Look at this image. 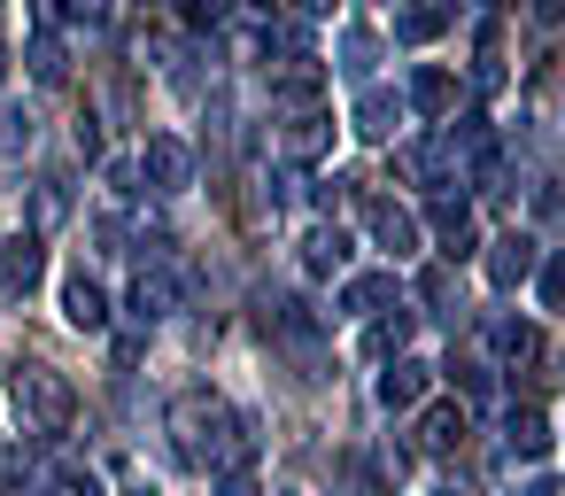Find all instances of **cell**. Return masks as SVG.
I'll use <instances>...</instances> for the list:
<instances>
[{
    "label": "cell",
    "mask_w": 565,
    "mask_h": 496,
    "mask_svg": "<svg viewBox=\"0 0 565 496\" xmlns=\"http://www.w3.org/2000/svg\"><path fill=\"white\" fill-rule=\"evenodd\" d=\"M534 218H565V179H542L534 187Z\"/></svg>",
    "instance_id": "34"
},
{
    "label": "cell",
    "mask_w": 565,
    "mask_h": 496,
    "mask_svg": "<svg viewBox=\"0 0 565 496\" xmlns=\"http://www.w3.org/2000/svg\"><path fill=\"white\" fill-rule=\"evenodd\" d=\"M503 442H511V457H550V411L542 403H511L503 411Z\"/></svg>",
    "instance_id": "17"
},
{
    "label": "cell",
    "mask_w": 565,
    "mask_h": 496,
    "mask_svg": "<svg viewBox=\"0 0 565 496\" xmlns=\"http://www.w3.org/2000/svg\"><path fill=\"white\" fill-rule=\"evenodd\" d=\"M488 349L511 357V365H534V357H542V334H534L526 318H488Z\"/></svg>",
    "instance_id": "24"
},
{
    "label": "cell",
    "mask_w": 565,
    "mask_h": 496,
    "mask_svg": "<svg viewBox=\"0 0 565 496\" xmlns=\"http://www.w3.org/2000/svg\"><path fill=\"white\" fill-rule=\"evenodd\" d=\"M32 17L47 32H102L117 17V0H32Z\"/></svg>",
    "instance_id": "15"
},
{
    "label": "cell",
    "mask_w": 565,
    "mask_h": 496,
    "mask_svg": "<svg viewBox=\"0 0 565 496\" xmlns=\"http://www.w3.org/2000/svg\"><path fill=\"white\" fill-rule=\"evenodd\" d=\"M24 71H32L40 86H71V48H63L55 32H32V40H24Z\"/></svg>",
    "instance_id": "22"
},
{
    "label": "cell",
    "mask_w": 565,
    "mask_h": 496,
    "mask_svg": "<svg viewBox=\"0 0 565 496\" xmlns=\"http://www.w3.org/2000/svg\"><path fill=\"white\" fill-rule=\"evenodd\" d=\"M210 496H264V481L248 473V465H233V473H217V488Z\"/></svg>",
    "instance_id": "33"
},
{
    "label": "cell",
    "mask_w": 565,
    "mask_h": 496,
    "mask_svg": "<svg viewBox=\"0 0 565 496\" xmlns=\"http://www.w3.org/2000/svg\"><path fill=\"white\" fill-rule=\"evenodd\" d=\"M418 450L426 457H457L465 450V411L457 403H426L418 411Z\"/></svg>",
    "instance_id": "19"
},
{
    "label": "cell",
    "mask_w": 565,
    "mask_h": 496,
    "mask_svg": "<svg viewBox=\"0 0 565 496\" xmlns=\"http://www.w3.org/2000/svg\"><path fill=\"white\" fill-rule=\"evenodd\" d=\"M519 496H557V481H550V473H534V481H526Z\"/></svg>",
    "instance_id": "36"
},
{
    "label": "cell",
    "mask_w": 565,
    "mask_h": 496,
    "mask_svg": "<svg viewBox=\"0 0 565 496\" xmlns=\"http://www.w3.org/2000/svg\"><path fill=\"white\" fill-rule=\"evenodd\" d=\"M264 334H271V341H287L302 365H318V318H310L295 295H264Z\"/></svg>",
    "instance_id": "8"
},
{
    "label": "cell",
    "mask_w": 565,
    "mask_h": 496,
    "mask_svg": "<svg viewBox=\"0 0 565 496\" xmlns=\"http://www.w3.org/2000/svg\"><path fill=\"white\" fill-rule=\"evenodd\" d=\"M426 388H434V372H426L418 357H403V349H395V357H380V403H387V411H418V403H426Z\"/></svg>",
    "instance_id": "14"
},
{
    "label": "cell",
    "mask_w": 565,
    "mask_h": 496,
    "mask_svg": "<svg viewBox=\"0 0 565 496\" xmlns=\"http://www.w3.org/2000/svg\"><path fill=\"white\" fill-rule=\"evenodd\" d=\"M32 218H40V233L71 218V179H63V171H47V179L32 187Z\"/></svg>",
    "instance_id": "26"
},
{
    "label": "cell",
    "mask_w": 565,
    "mask_h": 496,
    "mask_svg": "<svg viewBox=\"0 0 565 496\" xmlns=\"http://www.w3.org/2000/svg\"><path fill=\"white\" fill-rule=\"evenodd\" d=\"M333 55H341V71H349V78H372V63H380V32L349 24V32L333 40Z\"/></svg>",
    "instance_id": "25"
},
{
    "label": "cell",
    "mask_w": 565,
    "mask_h": 496,
    "mask_svg": "<svg viewBox=\"0 0 565 496\" xmlns=\"http://www.w3.org/2000/svg\"><path fill=\"white\" fill-rule=\"evenodd\" d=\"M418 303H426V310H449V318H457V310H465V303H457V272H449V264L418 272Z\"/></svg>",
    "instance_id": "28"
},
{
    "label": "cell",
    "mask_w": 565,
    "mask_h": 496,
    "mask_svg": "<svg viewBox=\"0 0 565 496\" xmlns=\"http://www.w3.org/2000/svg\"><path fill=\"white\" fill-rule=\"evenodd\" d=\"M179 9H186V24H194V32H217V24L233 17V0H179Z\"/></svg>",
    "instance_id": "32"
},
{
    "label": "cell",
    "mask_w": 565,
    "mask_h": 496,
    "mask_svg": "<svg viewBox=\"0 0 565 496\" xmlns=\"http://www.w3.org/2000/svg\"><path fill=\"white\" fill-rule=\"evenodd\" d=\"M140 179H148L156 194H186V187H194V148H186L179 133H148V140H140Z\"/></svg>",
    "instance_id": "4"
},
{
    "label": "cell",
    "mask_w": 565,
    "mask_h": 496,
    "mask_svg": "<svg viewBox=\"0 0 565 496\" xmlns=\"http://www.w3.org/2000/svg\"><path fill=\"white\" fill-rule=\"evenodd\" d=\"M441 32H449V0H411V9L395 17V40L403 48H434Z\"/></svg>",
    "instance_id": "21"
},
{
    "label": "cell",
    "mask_w": 565,
    "mask_h": 496,
    "mask_svg": "<svg viewBox=\"0 0 565 496\" xmlns=\"http://www.w3.org/2000/svg\"><path fill=\"white\" fill-rule=\"evenodd\" d=\"M426 233H434V249H441L449 264L480 256V218H472V202H457V194H434V210H426Z\"/></svg>",
    "instance_id": "5"
},
{
    "label": "cell",
    "mask_w": 565,
    "mask_h": 496,
    "mask_svg": "<svg viewBox=\"0 0 565 496\" xmlns=\"http://www.w3.org/2000/svg\"><path fill=\"white\" fill-rule=\"evenodd\" d=\"M341 264H349V233H341L333 218H318V225L302 233V272H310V279H333Z\"/></svg>",
    "instance_id": "18"
},
{
    "label": "cell",
    "mask_w": 565,
    "mask_h": 496,
    "mask_svg": "<svg viewBox=\"0 0 565 496\" xmlns=\"http://www.w3.org/2000/svg\"><path fill=\"white\" fill-rule=\"evenodd\" d=\"M302 9H318V17H326V9H333V0H302Z\"/></svg>",
    "instance_id": "38"
},
{
    "label": "cell",
    "mask_w": 565,
    "mask_h": 496,
    "mask_svg": "<svg viewBox=\"0 0 565 496\" xmlns=\"http://www.w3.org/2000/svg\"><path fill=\"white\" fill-rule=\"evenodd\" d=\"M63 318H71L78 334H109V318H117V310H109V287H102L94 272H71V279H63Z\"/></svg>",
    "instance_id": "13"
},
{
    "label": "cell",
    "mask_w": 565,
    "mask_h": 496,
    "mask_svg": "<svg viewBox=\"0 0 565 496\" xmlns=\"http://www.w3.org/2000/svg\"><path fill=\"white\" fill-rule=\"evenodd\" d=\"M434 496H472V488H465V481H441V488H434Z\"/></svg>",
    "instance_id": "37"
},
{
    "label": "cell",
    "mask_w": 565,
    "mask_h": 496,
    "mask_svg": "<svg viewBox=\"0 0 565 496\" xmlns=\"http://www.w3.org/2000/svg\"><path fill=\"white\" fill-rule=\"evenodd\" d=\"M418 117H449L457 109V78L441 71V63H426V71H411V94H403Z\"/></svg>",
    "instance_id": "20"
},
{
    "label": "cell",
    "mask_w": 565,
    "mask_h": 496,
    "mask_svg": "<svg viewBox=\"0 0 565 496\" xmlns=\"http://www.w3.org/2000/svg\"><path fill=\"white\" fill-rule=\"evenodd\" d=\"M279 156H287V163H318V156H333V117H326V109H287V125H279Z\"/></svg>",
    "instance_id": "10"
},
{
    "label": "cell",
    "mask_w": 565,
    "mask_h": 496,
    "mask_svg": "<svg viewBox=\"0 0 565 496\" xmlns=\"http://www.w3.org/2000/svg\"><path fill=\"white\" fill-rule=\"evenodd\" d=\"M534 295H542V310H565V249L534 264Z\"/></svg>",
    "instance_id": "29"
},
{
    "label": "cell",
    "mask_w": 565,
    "mask_h": 496,
    "mask_svg": "<svg viewBox=\"0 0 565 496\" xmlns=\"http://www.w3.org/2000/svg\"><path fill=\"white\" fill-rule=\"evenodd\" d=\"M9 395H17V419H24L32 434H71V419H78V388H71L55 365H17Z\"/></svg>",
    "instance_id": "2"
},
{
    "label": "cell",
    "mask_w": 565,
    "mask_h": 496,
    "mask_svg": "<svg viewBox=\"0 0 565 496\" xmlns=\"http://www.w3.org/2000/svg\"><path fill=\"white\" fill-rule=\"evenodd\" d=\"M395 303H403L395 272H356V279H341V310H349V318H380V310H395Z\"/></svg>",
    "instance_id": "16"
},
{
    "label": "cell",
    "mask_w": 565,
    "mask_h": 496,
    "mask_svg": "<svg viewBox=\"0 0 565 496\" xmlns=\"http://www.w3.org/2000/svg\"><path fill=\"white\" fill-rule=\"evenodd\" d=\"M488 9H519V0H488Z\"/></svg>",
    "instance_id": "39"
},
{
    "label": "cell",
    "mask_w": 565,
    "mask_h": 496,
    "mask_svg": "<svg viewBox=\"0 0 565 496\" xmlns=\"http://www.w3.org/2000/svg\"><path fill=\"white\" fill-rule=\"evenodd\" d=\"M287 109H318V94H326V71H318V55H302L295 48V71H279V86H271Z\"/></svg>",
    "instance_id": "23"
},
{
    "label": "cell",
    "mask_w": 565,
    "mask_h": 496,
    "mask_svg": "<svg viewBox=\"0 0 565 496\" xmlns=\"http://www.w3.org/2000/svg\"><path fill=\"white\" fill-rule=\"evenodd\" d=\"M32 117L24 109H9V102H0V163H17V156H32Z\"/></svg>",
    "instance_id": "27"
},
{
    "label": "cell",
    "mask_w": 565,
    "mask_h": 496,
    "mask_svg": "<svg viewBox=\"0 0 565 496\" xmlns=\"http://www.w3.org/2000/svg\"><path fill=\"white\" fill-rule=\"evenodd\" d=\"M171 442H179V457L202 465V473H233V465H248V450H256L248 419H241L225 395H210V388H186V395L171 403Z\"/></svg>",
    "instance_id": "1"
},
{
    "label": "cell",
    "mask_w": 565,
    "mask_h": 496,
    "mask_svg": "<svg viewBox=\"0 0 565 496\" xmlns=\"http://www.w3.org/2000/svg\"><path fill=\"white\" fill-rule=\"evenodd\" d=\"M403 117H411V102H403V94H387V86H364V94H356V109H349L356 140H372V148H387Z\"/></svg>",
    "instance_id": "9"
},
{
    "label": "cell",
    "mask_w": 565,
    "mask_h": 496,
    "mask_svg": "<svg viewBox=\"0 0 565 496\" xmlns=\"http://www.w3.org/2000/svg\"><path fill=\"white\" fill-rule=\"evenodd\" d=\"M534 264H542V241H534V233H503V241H488V287H495V295L526 287Z\"/></svg>",
    "instance_id": "7"
},
{
    "label": "cell",
    "mask_w": 565,
    "mask_h": 496,
    "mask_svg": "<svg viewBox=\"0 0 565 496\" xmlns=\"http://www.w3.org/2000/svg\"><path fill=\"white\" fill-rule=\"evenodd\" d=\"M472 78H480V94H495V86H503V40H495V24L480 32V63H472Z\"/></svg>",
    "instance_id": "30"
},
{
    "label": "cell",
    "mask_w": 565,
    "mask_h": 496,
    "mask_svg": "<svg viewBox=\"0 0 565 496\" xmlns=\"http://www.w3.org/2000/svg\"><path fill=\"white\" fill-rule=\"evenodd\" d=\"M94 241L117 256V249H125V218H94Z\"/></svg>",
    "instance_id": "35"
},
{
    "label": "cell",
    "mask_w": 565,
    "mask_h": 496,
    "mask_svg": "<svg viewBox=\"0 0 565 496\" xmlns=\"http://www.w3.org/2000/svg\"><path fill=\"white\" fill-rule=\"evenodd\" d=\"M364 233H372L395 264H403V256H418V218H411L403 202H387V194H372V202H364Z\"/></svg>",
    "instance_id": "11"
},
{
    "label": "cell",
    "mask_w": 565,
    "mask_h": 496,
    "mask_svg": "<svg viewBox=\"0 0 565 496\" xmlns=\"http://www.w3.org/2000/svg\"><path fill=\"white\" fill-rule=\"evenodd\" d=\"M40 279H47V241H40V233L0 241V295L24 303V295H40Z\"/></svg>",
    "instance_id": "6"
},
{
    "label": "cell",
    "mask_w": 565,
    "mask_h": 496,
    "mask_svg": "<svg viewBox=\"0 0 565 496\" xmlns=\"http://www.w3.org/2000/svg\"><path fill=\"white\" fill-rule=\"evenodd\" d=\"M403 334H411V318H403V303H395V318L380 310V326H372V341H364V349H372V357H395V349H403Z\"/></svg>",
    "instance_id": "31"
},
{
    "label": "cell",
    "mask_w": 565,
    "mask_h": 496,
    "mask_svg": "<svg viewBox=\"0 0 565 496\" xmlns=\"http://www.w3.org/2000/svg\"><path fill=\"white\" fill-rule=\"evenodd\" d=\"M403 171H411L418 187H434V194H457V187H465V148H457V133L411 140V148H403Z\"/></svg>",
    "instance_id": "3"
},
{
    "label": "cell",
    "mask_w": 565,
    "mask_h": 496,
    "mask_svg": "<svg viewBox=\"0 0 565 496\" xmlns=\"http://www.w3.org/2000/svg\"><path fill=\"white\" fill-rule=\"evenodd\" d=\"M125 310H132V326L171 318V310H179V272H171L163 256H156V264H140V279H132V303H125Z\"/></svg>",
    "instance_id": "12"
},
{
    "label": "cell",
    "mask_w": 565,
    "mask_h": 496,
    "mask_svg": "<svg viewBox=\"0 0 565 496\" xmlns=\"http://www.w3.org/2000/svg\"><path fill=\"white\" fill-rule=\"evenodd\" d=\"M125 496H156V488H125Z\"/></svg>",
    "instance_id": "40"
}]
</instances>
